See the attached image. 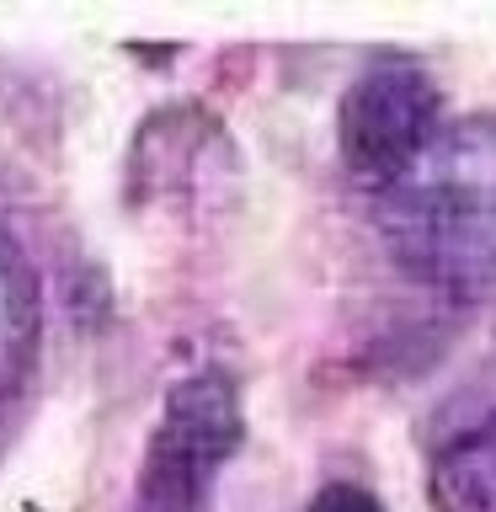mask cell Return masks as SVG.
I'll use <instances>...</instances> for the list:
<instances>
[{
	"mask_svg": "<svg viewBox=\"0 0 496 512\" xmlns=\"http://www.w3.org/2000/svg\"><path fill=\"white\" fill-rule=\"evenodd\" d=\"M427 491L438 512H496V411L438 448Z\"/></svg>",
	"mask_w": 496,
	"mask_h": 512,
	"instance_id": "obj_4",
	"label": "cell"
},
{
	"mask_svg": "<svg viewBox=\"0 0 496 512\" xmlns=\"http://www.w3.org/2000/svg\"><path fill=\"white\" fill-rule=\"evenodd\" d=\"M246 438V411L230 374L203 368L166 390L139 464L134 512H214L219 470Z\"/></svg>",
	"mask_w": 496,
	"mask_h": 512,
	"instance_id": "obj_2",
	"label": "cell"
},
{
	"mask_svg": "<svg viewBox=\"0 0 496 512\" xmlns=\"http://www.w3.org/2000/svg\"><path fill=\"white\" fill-rule=\"evenodd\" d=\"M32 336H38V294H32L22 256L0 240V406L27 374Z\"/></svg>",
	"mask_w": 496,
	"mask_h": 512,
	"instance_id": "obj_5",
	"label": "cell"
},
{
	"mask_svg": "<svg viewBox=\"0 0 496 512\" xmlns=\"http://www.w3.org/2000/svg\"><path fill=\"white\" fill-rule=\"evenodd\" d=\"M304 512H384V502L368 486H352V480H331V486H320L310 496V507Z\"/></svg>",
	"mask_w": 496,
	"mask_h": 512,
	"instance_id": "obj_6",
	"label": "cell"
},
{
	"mask_svg": "<svg viewBox=\"0 0 496 512\" xmlns=\"http://www.w3.org/2000/svg\"><path fill=\"white\" fill-rule=\"evenodd\" d=\"M443 123H448L443 91L422 64L416 59H374L347 86L342 112H336L342 166L368 192H379L443 134Z\"/></svg>",
	"mask_w": 496,
	"mask_h": 512,
	"instance_id": "obj_3",
	"label": "cell"
},
{
	"mask_svg": "<svg viewBox=\"0 0 496 512\" xmlns=\"http://www.w3.org/2000/svg\"><path fill=\"white\" fill-rule=\"evenodd\" d=\"M374 203L384 246L416 283L448 299L496 283V123H443Z\"/></svg>",
	"mask_w": 496,
	"mask_h": 512,
	"instance_id": "obj_1",
	"label": "cell"
}]
</instances>
